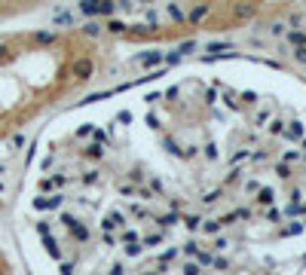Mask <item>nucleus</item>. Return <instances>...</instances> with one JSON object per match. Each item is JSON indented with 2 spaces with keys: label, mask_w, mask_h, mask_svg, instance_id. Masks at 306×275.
<instances>
[{
  "label": "nucleus",
  "mask_w": 306,
  "mask_h": 275,
  "mask_svg": "<svg viewBox=\"0 0 306 275\" xmlns=\"http://www.w3.org/2000/svg\"><path fill=\"white\" fill-rule=\"evenodd\" d=\"M98 31H101V25H98V22H86V28H83V34H86V37H98Z\"/></svg>",
  "instance_id": "obj_11"
},
{
  "label": "nucleus",
  "mask_w": 306,
  "mask_h": 275,
  "mask_svg": "<svg viewBox=\"0 0 306 275\" xmlns=\"http://www.w3.org/2000/svg\"><path fill=\"white\" fill-rule=\"evenodd\" d=\"M74 77L77 80H89V77H92V61H89V58L74 61Z\"/></svg>",
  "instance_id": "obj_2"
},
{
  "label": "nucleus",
  "mask_w": 306,
  "mask_h": 275,
  "mask_svg": "<svg viewBox=\"0 0 306 275\" xmlns=\"http://www.w3.org/2000/svg\"><path fill=\"white\" fill-rule=\"evenodd\" d=\"M83 180H86V183H95V180H98V171H86Z\"/></svg>",
  "instance_id": "obj_25"
},
{
  "label": "nucleus",
  "mask_w": 306,
  "mask_h": 275,
  "mask_svg": "<svg viewBox=\"0 0 306 275\" xmlns=\"http://www.w3.org/2000/svg\"><path fill=\"white\" fill-rule=\"evenodd\" d=\"M166 150H169V153H175V156L181 153V150H178V144H175V141H166Z\"/></svg>",
  "instance_id": "obj_24"
},
{
  "label": "nucleus",
  "mask_w": 306,
  "mask_h": 275,
  "mask_svg": "<svg viewBox=\"0 0 306 275\" xmlns=\"http://www.w3.org/2000/svg\"><path fill=\"white\" fill-rule=\"evenodd\" d=\"M291 43L294 46H306V34L303 31H291Z\"/></svg>",
  "instance_id": "obj_12"
},
{
  "label": "nucleus",
  "mask_w": 306,
  "mask_h": 275,
  "mask_svg": "<svg viewBox=\"0 0 306 275\" xmlns=\"http://www.w3.org/2000/svg\"><path fill=\"white\" fill-rule=\"evenodd\" d=\"M114 12H117L114 0H98V15H114Z\"/></svg>",
  "instance_id": "obj_5"
},
{
  "label": "nucleus",
  "mask_w": 306,
  "mask_h": 275,
  "mask_svg": "<svg viewBox=\"0 0 306 275\" xmlns=\"http://www.w3.org/2000/svg\"><path fill=\"white\" fill-rule=\"evenodd\" d=\"M178 223V214H166V217H159V226H175Z\"/></svg>",
  "instance_id": "obj_15"
},
{
  "label": "nucleus",
  "mask_w": 306,
  "mask_h": 275,
  "mask_svg": "<svg viewBox=\"0 0 306 275\" xmlns=\"http://www.w3.org/2000/svg\"><path fill=\"white\" fill-rule=\"evenodd\" d=\"M125 254H129V257H138V254H141V245H138V242H129V248H125Z\"/></svg>",
  "instance_id": "obj_20"
},
{
  "label": "nucleus",
  "mask_w": 306,
  "mask_h": 275,
  "mask_svg": "<svg viewBox=\"0 0 306 275\" xmlns=\"http://www.w3.org/2000/svg\"><path fill=\"white\" fill-rule=\"evenodd\" d=\"M202 229H205V232H218V229H221V220H208Z\"/></svg>",
  "instance_id": "obj_19"
},
{
  "label": "nucleus",
  "mask_w": 306,
  "mask_h": 275,
  "mask_svg": "<svg viewBox=\"0 0 306 275\" xmlns=\"http://www.w3.org/2000/svg\"><path fill=\"white\" fill-rule=\"evenodd\" d=\"M86 153H89V156H101V153H104V150H101V144H98V141H95V144H92V147H89V150H86Z\"/></svg>",
  "instance_id": "obj_21"
},
{
  "label": "nucleus",
  "mask_w": 306,
  "mask_h": 275,
  "mask_svg": "<svg viewBox=\"0 0 306 275\" xmlns=\"http://www.w3.org/2000/svg\"><path fill=\"white\" fill-rule=\"evenodd\" d=\"M59 205H61V196H52V199L40 196V199H34V208H37V211H46V208H59Z\"/></svg>",
  "instance_id": "obj_3"
},
{
  "label": "nucleus",
  "mask_w": 306,
  "mask_h": 275,
  "mask_svg": "<svg viewBox=\"0 0 306 275\" xmlns=\"http://www.w3.org/2000/svg\"><path fill=\"white\" fill-rule=\"evenodd\" d=\"M282 135H288V138H300V135H303V125H300V122H294V125L288 128V132H282Z\"/></svg>",
  "instance_id": "obj_14"
},
{
  "label": "nucleus",
  "mask_w": 306,
  "mask_h": 275,
  "mask_svg": "<svg viewBox=\"0 0 306 275\" xmlns=\"http://www.w3.org/2000/svg\"><path fill=\"white\" fill-rule=\"evenodd\" d=\"M273 199H276L273 190H257V202H260V205H273Z\"/></svg>",
  "instance_id": "obj_9"
},
{
  "label": "nucleus",
  "mask_w": 306,
  "mask_h": 275,
  "mask_svg": "<svg viewBox=\"0 0 306 275\" xmlns=\"http://www.w3.org/2000/svg\"><path fill=\"white\" fill-rule=\"evenodd\" d=\"M184 272H187V275H196V272H199V266H196V263H187Z\"/></svg>",
  "instance_id": "obj_26"
},
{
  "label": "nucleus",
  "mask_w": 306,
  "mask_h": 275,
  "mask_svg": "<svg viewBox=\"0 0 306 275\" xmlns=\"http://www.w3.org/2000/svg\"><path fill=\"white\" fill-rule=\"evenodd\" d=\"M184 254H196V242H187V245H184Z\"/></svg>",
  "instance_id": "obj_27"
},
{
  "label": "nucleus",
  "mask_w": 306,
  "mask_h": 275,
  "mask_svg": "<svg viewBox=\"0 0 306 275\" xmlns=\"http://www.w3.org/2000/svg\"><path fill=\"white\" fill-rule=\"evenodd\" d=\"M211 263H214V269H227V260H224V257H214Z\"/></svg>",
  "instance_id": "obj_23"
},
{
  "label": "nucleus",
  "mask_w": 306,
  "mask_h": 275,
  "mask_svg": "<svg viewBox=\"0 0 306 275\" xmlns=\"http://www.w3.org/2000/svg\"><path fill=\"white\" fill-rule=\"evenodd\" d=\"M64 223L70 226V235H74V238H77V242H86V238H89V229H86L83 223H77V220H74V217H64Z\"/></svg>",
  "instance_id": "obj_1"
},
{
  "label": "nucleus",
  "mask_w": 306,
  "mask_h": 275,
  "mask_svg": "<svg viewBox=\"0 0 306 275\" xmlns=\"http://www.w3.org/2000/svg\"><path fill=\"white\" fill-rule=\"evenodd\" d=\"M303 147H306V144H303Z\"/></svg>",
  "instance_id": "obj_30"
},
{
  "label": "nucleus",
  "mask_w": 306,
  "mask_h": 275,
  "mask_svg": "<svg viewBox=\"0 0 306 275\" xmlns=\"http://www.w3.org/2000/svg\"><path fill=\"white\" fill-rule=\"evenodd\" d=\"M159 61H163V55H159V52H147V55L141 58V64H144V67H156Z\"/></svg>",
  "instance_id": "obj_7"
},
{
  "label": "nucleus",
  "mask_w": 306,
  "mask_h": 275,
  "mask_svg": "<svg viewBox=\"0 0 306 275\" xmlns=\"http://www.w3.org/2000/svg\"><path fill=\"white\" fill-rule=\"evenodd\" d=\"M208 15V3H199V6H196L193 12H190V22L196 25V22H202V18Z\"/></svg>",
  "instance_id": "obj_6"
},
{
  "label": "nucleus",
  "mask_w": 306,
  "mask_h": 275,
  "mask_svg": "<svg viewBox=\"0 0 306 275\" xmlns=\"http://www.w3.org/2000/svg\"><path fill=\"white\" fill-rule=\"evenodd\" d=\"M141 3H150V0H141Z\"/></svg>",
  "instance_id": "obj_29"
},
{
  "label": "nucleus",
  "mask_w": 306,
  "mask_h": 275,
  "mask_svg": "<svg viewBox=\"0 0 306 275\" xmlns=\"http://www.w3.org/2000/svg\"><path fill=\"white\" fill-rule=\"evenodd\" d=\"M125 28H129V25L120 22V18H111V22H107V31H111V34H122Z\"/></svg>",
  "instance_id": "obj_10"
},
{
  "label": "nucleus",
  "mask_w": 306,
  "mask_h": 275,
  "mask_svg": "<svg viewBox=\"0 0 306 275\" xmlns=\"http://www.w3.org/2000/svg\"><path fill=\"white\" fill-rule=\"evenodd\" d=\"M294 58H297L300 64H306V46H297V49H294Z\"/></svg>",
  "instance_id": "obj_18"
},
{
  "label": "nucleus",
  "mask_w": 306,
  "mask_h": 275,
  "mask_svg": "<svg viewBox=\"0 0 306 275\" xmlns=\"http://www.w3.org/2000/svg\"><path fill=\"white\" fill-rule=\"evenodd\" d=\"M181 61V52H175V55H166V64H178Z\"/></svg>",
  "instance_id": "obj_22"
},
{
  "label": "nucleus",
  "mask_w": 306,
  "mask_h": 275,
  "mask_svg": "<svg viewBox=\"0 0 306 275\" xmlns=\"http://www.w3.org/2000/svg\"><path fill=\"white\" fill-rule=\"evenodd\" d=\"M43 245H46L49 257H56V260L61 257V251H59V245H56V238H52V235H46V232H43Z\"/></svg>",
  "instance_id": "obj_4"
},
{
  "label": "nucleus",
  "mask_w": 306,
  "mask_h": 275,
  "mask_svg": "<svg viewBox=\"0 0 306 275\" xmlns=\"http://www.w3.org/2000/svg\"><path fill=\"white\" fill-rule=\"evenodd\" d=\"M184 223H187V229H199L202 220H199V217H184Z\"/></svg>",
  "instance_id": "obj_17"
},
{
  "label": "nucleus",
  "mask_w": 306,
  "mask_h": 275,
  "mask_svg": "<svg viewBox=\"0 0 306 275\" xmlns=\"http://www.w3.org/2000/svg\"><path fill=\"white\" fill-rule=\"evenodd\" d=\"M3 58H9V49H6V46H0V61H3Z\"/></svg>",
  "instance_id": "obj_28"
},
{
  "label": "nucleus",
  "mask_w": 306,
  "mask_h": 275,
  "mask_svg": "<svg viewBox=\"0 0 306 275\" xmlns=\"http://www.w3.org/2000/svg\"><path fill=\"white\" fill-rule=\"evenodd\" d=\"M37 43H56V34H52V31H40L37 34Z\"/></svg>",
  "instance_id": "obj_13"
},
{
  "label": "nucleus",
  "mask_w": 306,
  "mask_h": 275,
  "mask_svg": "<svg viewBox=\"0 0 306 275\" xmlns=\"http://www.w3.org/2000/svg\"><path fill=\"white\" fill-rule=\"evenodd\" d=\"M80 9H83V15H98V0H83Z\"/></svg>",
  "instance_id": "obj_8"
},
{
  "label": "nucleus",
  "mask_w": 306,
  "mask_h": 275,
  "mask_svg": "<svg viewBox=\"0 0 306 275\" xmlns=\"http://www.w3.org/2000/svg\"><path fill=\"white\" fill-rule=\"evenodd\" d=\"M169 15L175 18V22H184V15H181V9H178L175 3H169Z\"/></svg>",
  "instance_id": "obj_16"
}]
</instances>
